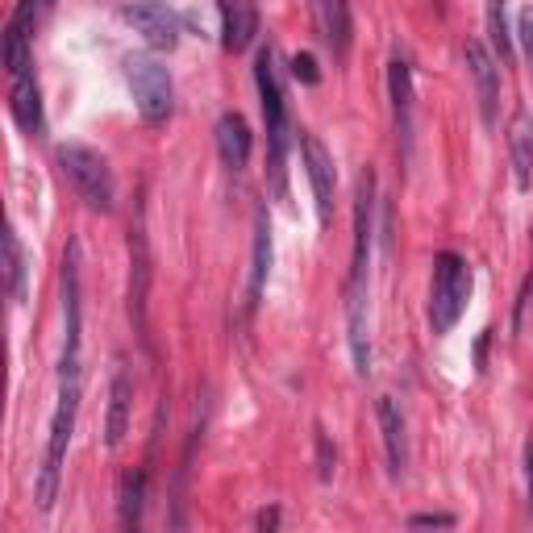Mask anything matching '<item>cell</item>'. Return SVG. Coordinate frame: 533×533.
<instances>
[{
	"mask_svg": "<svg viewBox=\"0 0 533 533\" xmlns=\"http://www.w3.org/2000/svg\"><path fill=\"white\" fill-rule=\"evenodd\" d=\"M375 171L363 167L354 196V255L346 275V342L354 375H371V334H367V292H371V238H375Z\"/></svg>",
	"mask_w": 533,
	"mask_h": 533,
	"instance_id": "obj_1",
	"label": "cell"
},
{
	"mask_svg": "<svg viewBox=\"0 0 533 533\" xmlns=\"http://www.w3.org/2000/svg\"><path fill=\"white\" fill-rule=\"evenodd\" d=\"M75 413H80V379H59V404H55V417H50V438H46L42 471H38V484H34L38 513H50L55 500H59L67 446H71V434H75Z\"/></svg>",
	"mask_w": 533,
	"mask_h": 533,
	"instance_id": "obj_2",
	"label": "cell"
},
{
	"mask_svg": "<svg viewBox=\"0 0 533 533\" xmlns=\"http://www.w3.org/2000/svg\"><path fill=\"white\" fill-rule=\"evenodd\" d=\"M255 84H259V105H263V121H267V146H271V180L275 192L284 196V155L292 142V121H288V100H284V84H279L275 71V50L263 46L255 55Z\"/></svg>",
	"mask_w": 533,
	"mask_h": 533,
	"instance_id": "obj_3",
	"label": "cell"
},
{
	"mask_svg": "<svg viewBox=\"0 0 533 533\" xmlns=\"http://www.w3.org/2000/svg\"><path fill=\"white\" fill-rule=\"evenodd\" d=\"M55 159H59L63 180L75 188V196H80L88 209H96V213L117 209V184H113V171L100 150H92L84 142H63L55 150Z\"/></svg>",
	"mask_w": 533,
	"mask_h": 533,
	"instance_id": "obj_4",
	"label": "cell"
},
{
	"mask_svg": "<svg viewBox=\"0 0 533 533\" xmlns=\"http://www.w3.org/2000/svg\"><path fill=\"white\" fill-rule=\"evenodd\" d=\"M467 300H471V267L463 255L442 250L434 259V284H429V329L446 338L467 313Z\"/></svg>",
	"mask_w": 533,
	"mask_h": 533,
	"instance_id": "obj_5",
	"label": "cell"
},
{
	"mask_svg": "<svg viewBox=\"0 0 533 533\" xmlns=\"http://www.w3.org/2000/svg\"><path fill=\"white\" fill-rule=\"evenodd\" d=\"M125 80H130L134 105L146 125H163L175 113V84L171 71L155 55H125Z\"/></svg>",
	"mask_w": 533,
	"mask_h": 533,
	"instance_id": "obj_6",
	"label": "cell"
},
{
	"mask_svg": "<svg viewBox=\"0 0 533 533\" xmlns=\"http://www.w3.org/2000/svg\"><path fill=\"white\" fill-rule=\"evenodd\" d=\"M80 242L63 250V359L59 379H80V346H84V300H80Z\"/></svg>",
	"mask_w": 533,
	"mask_h": 533,
	"instance_id": "obj_7",
	"label": "cell"
},
{
	"mask_svg": "<svg viewBox=\"0 0 533 533\" xmlns=\"http://www.w3.org/2000/svg\"><path fill=\"white\" fill-rule=\"evenodd\" d=\"M121 17L146 38L150 50H175L180 46L184 25H180V13H175L167 0H130V5H121Z\"/></svg>",
	"mask_w": 533,
	"mask_h": 533,
	"instance_id": "obj_8",
	"label": "cell"
},
{
	"mask_svg": "<svg viewBox=\"0 0 533 533\" xmlns=\"http://www.w3.org/2000/svg\"><path fill=\"white\" fill-rule=\"evenodd\" d=\"M388 96H392V121H396V142L404 167L413 163V63L404 50H396L388 63Z\"/></svg>",
	"mask_w": 533,
	"mask_h": 533,
	"instance_id": "obj_9",
	"label": "cell"
},
{
	"mask_svg": "<svg viewBox=\"0 0 533 533\" xmlns=\"http://www.w3.org/2000/svg\"><path fill=\"white\" fill-rule=\"evenodd\" d=\"M300 159L304 171H309V184H313V200H317V217L321 225L334 221V192H338V171H334V155L325 150V142L309 130H300Z\"/></svg>",
	"mask_w": 533,
	"mask_h": 533,
	"instance_id": "obj_10",
	"label": "cell"
},
{
	"mask_svg": "<svg viewBox=\"0 0 533 533\" xmlns=\"http://www.w3.org/2000/svg\"><path fill=\"white\" fill-rule=\"evenodd\" d=\"M463 59H467V71L475 80V96H479V117L484 125H496V105H500V63L492 50L479 42V38H467L463 46Z\"/></svg>",
	"mask_w": 533,
	"mask_h": 533,
	"instance_id": "obj_11",
	"label": "cell"
},
{
	"mask_svg": "<svg viewBox=\"0 0 533 533\" xmlns=\"http://www.w3.org/2000/svg\"><path fill=\"white\" fill-rule=\"evenodd\" d=\"M221 13V46L230 55H242V50L255 46L259 38V5L255 0H217Z\"/></svg>",
	"mask_w": 533,
	"mask_h": 533,
	"instance_id": "obj_12",
	"label": "cell"
},
{
	"mask_svg": "<svg viewBox=\"0 0 533 533\" xmlns=\"http://www.w3.org/2000/svg\"><path fill=\"white\" fill-rule=\"evenodd\" d=\"M375 417H379V434H384V454H388V475L404 479L409 471V434H404V413L392 396H379L375 404Z\"/></svg>",
	"mask_w": 533,
	"mask_h": 533,
	"instance_id": "obj_13",
	"label": "cell"
},
{
	"mask_svg": "<svg viewBox=\"0 0 533 533\" xmlns=\"http://www.w3.org/2000/svg\"><path fill=\"white\" fill-rule=\"evenodd\" d=\"M317 13V30L321 42L334 50V59L346 63L350 59V42H354V21H350V0H313Z\"/></svg>",
	"mask_w": 533,
	"mask_h": 533,
	"instance_id": "obj_14",
	"label": "cell"
},
{
	"mask_svg": "<svg viewBox=\"0 0 533 533\" xmlns=\"http://www.w3.org/2000/svg\"><path fill=\"white\" fill-rule=\"evenodd\" d=\"M9 109H13V121H17L30 138H42V134H46V109H42V88H38V75H34V71L13 75Z\"/></svg>",
	"mask_w": 533,
	"mask_h": 533,
	"instance_id": "obj_15",
	"label": "cell"
},
{
	"mask_svg": "<svg viewBox=\"0 0 533 533\" xmlns=\"http://www.w3.org/2000/svg\"><path fill=\"white\" fill-rule=\"evenodd\" d=\"M250 150H255V134L242 113H221L217 117V155L230 171H242L250 163Z\"/></svg>",
	"mask_w": 533,
	"mask_h": 533,
	"instance_id": "obj_16",
	"label": "cell"
},
{
	"mask_svg": "<svg viewBox=\"0 0 533 533\" xmlns=\"http://www.w3.org/2000/svg\"><path fill=\"white\" fill-rule=\"evenodd\" d=\"M130 409H134V384H130V375H125V367H117L109 379V413H105V446L109 450H117L125 442V434H130Z\"/></svg>",
	"mask_w": 533,
	"mask_h": 533,
	"instance_id": "obj_17",
	"label": "cell"
},
{
	"mask_svg": "<svg viewBox=\"0 0 533 533\" xmlns=\"http://www.w3.org/2000/svg\"><path fill=\"white\" fill-rule=\"evenodd\" d=\"M509 155H513V180L521 192L533 188V113L517 109L509 117Z\"/></svg>",
	"mask_w": 533,
	"mask_h": 533,
	"instance_id": "obj_18",
	"label": "cell"
},
{
	"mask_svg": "<svg viewBox=\"0 0 533 533\" xmlns=\"http://www.w3.org/2000/svg\"><path fill=\"white\" fill-rule=\"evenodd\" d=\"M271 217L267 209L255 213V255H250V313L259 309L263 288H267V275H271Z\"/></svg>",
	"mask_w": 533,
	"mask_h": 533,
	"instance_id": "obj_19",
	"label": "cell"
},
{
	"mask_svg": "<svg viewBox=\"0 0 533 533\" xmlns=\"http://www.w3.org/2000/svg\"><path fill=\"white\" fill-rule=\"evenodd\" d=\"M130 250H134V279H130V313L138 321V334L146 338V242H142V230L130 238Z\"/></svg>",
	"mask_w": 533,
	"mask_h": 533,
	"instance_id": "obj_20",
	"label": "cell"
},
{
	"mask_svg": "<svg viewBox=\"0 0 533 533\" xmlns=\"http://www.w3.org/2000/svg\"><path fill=\"white\" fill-rule=\"evenodd\" d=\"M488 38L500 67L513 63V34H509V0H488Z\"/></svg>",
	"mask_w": 533,
	"mask_h": 533,
	"instance_id": "obj_21",
	"label": "cell"
},
{
	"mask_svg": "<svg viewBox=\"0 0 533 533\" xmlns=\"http://www.w3.org/2000/svg\"><path fill=\"white\" fill-rule=\"evenodd\" d=\"M121 529H138L146 509V471H130L121 479Z\"/></svg>",
	"mask_w": 533,
	"mask_h": 533,
	"instance_id": "obj_22",
	"label": "cell"
},
{
	"mask_svg": "<svg viewBox=\"0 0 533 533\" xmlns=\"http://www.w3.org/2000/svg\"><path fill=\"white\" fill-rule=\"evenodd\" d=\"M5 275H9V296H13V304L21 309L25 304V275H30V267H25V246H21V238L9 230L5 234Z\"/></svg>",
	"mask_w": 533,
	"mask_h": 533,
	"instance_id": "obj_23",
	"label": "cell"
},
{
	"mask_svg": "<svg viewBox=\"0 0 533 533\" xmlns=\"http://www.w3.org/2000/svg\"><path fill=\"white\" fill-rule=\"evenodd\" d=\"M313 442H317V479H321V484H329L334 471H338V450H334V442H329V434L321 425L313 429Z\"/></svg>",
	"mask_w": 533,
	"mask_h": 533,
	"instance_id": "obj_24",
	"label": "cell"
},
{
	"mask_svg": "<svg viewBox=\"0 0 533 533\" xmlns=\"http://www.w3.org/2000/svg\"><path fill=\"white\" fill-rule=\"evenodd\" d=\"M292 75L300 84H309V88H317L321 84V71H317V59L309 55V50H300V55H292Z\"/></svg>",
	"mask_w": 533,
	"mask_h": 533,
	"instance_id": "obj_25",
	"label": "cell"
},
{
	"mask_svg": "<svg viewBox=\"0 0 533 533\" xmlns=\"http://www.w3.org/2000/svg\"><path fill=\"white\" fill-rule=\"evenodd\" d=\"M533 313V271H529V279H525V288H521V296H517V309H513V338L525 329V317Z\"/></svg>",
	"mask_w": 533,
	"mask_h": 533,
	"instance_id": "obj_26",
	"label": "cell"
},
{
	"mask_svg": "<svg viewBox=\"0 0 533 533\" xmlns=\"http://www.w3.org/2000/svg\"><path fill=\"white\" fill-rule=\"evenodd\" d=\"M517 42H521L525 59H529V67H533V5L521 9V17H517Z\"/></svg>",
	"mask_w": 533,
	"mask_h": 533,
	"instance_id": "obj_27",
	"label": "cell"
},
{
	"mask_svg": "<svg viewBox=\"0 0 533 533\" xmlns=\"http://www.w3.org/2000/svg\"><path fill=\"white\" fill-rule=\"evenodd\" d=\"M454 513H417L409 517V529H454Z\"/></svg>",
	"mask_w": 533,
	"mask_h": 533,
	"instance_id": "obj_28",
	"label": "cell"
},
{
	"mask_svg": "<svg viewBox=\"0 0 533 533\" xmlns=\"http://www.w3.org/2000/svg\"><path fill=\"white\" fill-rule=\"evenodd\" d=\"M525 488H529V513H533V434L525 442Z\"/></svg>",
	"mask_w": 533,
	"mask_h": 533,
	"instance_id": "obj_29",
	"label": "cell"
},
{
	"mask_svg": "<svg viewBox=\"0 0 533 533\" xmlns=\"http://www.w3.org/2000/svg\"><path fill=\"white\" fill-rule=\"evenodd\" d=\"M279 525V509H263L259 513V529H275Z\"/></svg>",
	"mask_w": 533,
	"mask_h": 533,
	"instance_id": "obj_30",
	"label": "cell"
}]
</instances>
